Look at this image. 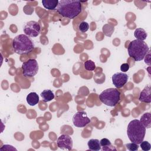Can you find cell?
<instances>
[{
    "label": "cell",
    "mask_w": 151,
    "mask_h": 151,
    "mask_svg": "<svg viewBox=\"0 0 151 151\" xmlns=\"http://www.w3.org/2000/svg\"><path fill=\"white\" fill-rule=\"evenodd\" d=\"M57 11L62 17L73 19L81 12V4L78 0H61L57 5Z\"/></svg>",
    "instance_id": "cell-1"
},
{
    "label": "cell",
    "mask_w": 151,
    "mask_h": 151,
    "mask_svg": "<svg viewBox=\"0 0 151 151\" xmlns=\"http://www.w3.org/2000/svg\"><path fill=\"white\" fill-rule=\"evenodd\" d=\"M146 134V127L139 120L134 119L130 122L127 128V134L129 140L137 145L144 139Z\"/></svg>",
    "instance_id": "cell-2"
},
{
    "label": "cell",
    "mask_w": 151,
    "mask_h": 151,
    "mask_svg": "<svg viewBox=\"0 0 151 151\" xmlns=\"http://www.w3.org/2000/svg\"><path fill=\"white\" fill-rule=\"evenodd\" d=\"M12 46L14 52L19 55L27 54L34 48L33 41L25 34H19L16 36L13 39Z\"/></svg>",
    "instance_id": "cell-3"
},
{
    "label": "cell",
    "mask_w": 151,
    "mask_h": 151,
    "mask_svg": "<svg viewBox=\"0 0 151 151\" xmlns=\"http://www.w3.org/2000/svg\"><path fill=\"white\" fill-rule=\"evenodd\" d=\"M127 51L130 57L136 61H139L144 59L149 51V48L144 41L136 39L130 42Z\"/></svg>",
    "instance_id": "cell-4"
},
{
    "label": "cell",
    "mask_w": 151,
    "mask_h": 151,
    "mask_svg": "<svg viewBox=\"0 0 151 151\" xmlns=\"http://www.w3.org/2000/svg\"><path fill=\"white\" fill-rule=\"evenodd\" d=\"M99 99L105 105L113 107L119 102L120 100V93L116 88H107L100 93Z\"/></svg>",
    "instance_id": "cell-5"
},
{
    "label": "cell",
    "mask_w": 151,
    "mask_h": 151,
    "mask_svg": "<svg viewBox=\"0 0 151 151\" xmlns=\"http://www.w3.org/2000/svg\"><path fill=\"white\" fill-rule=\"evenodd\" d=\"M21 68L24 77H33L37 74L39 67L36 60L29 59L22 63Z\"/></svg>",
    "instance_id": "cell-6"
},
{
    "label": "cell",
    "mask_w": 151,
    "mask_h": 151,
    "mask_svg": "<svg viewBox=\"0 0 151 151\" xmlns=\"http://www.w3.org/2000/svg\"><path fill=\"white\" fill-rule=\"evenodd\" d=\"M90 121L87 113L83 111H77L73 117V124L77 127H84L89 124Z\"/></svg>",
    "instance_id": "cell-7"
},
{
    "label": "cell",
    "mask_w": 151,
    "mask_h": 151,
    "mask_svg": "<svg viewBox=\"0 0 151 151\" xmlns=\"http://www.w3.org/2000/svg\"><path fill=\"white\" fill-rule=\"evenodd\" d=\"M41 27L38 22L30 21L28 22L24 27V32L25 35L31 37H37L40 32Z\"/></svg>",
    "instance_id": "cell-8"
},
{
    "label": "cell",
    "mask_w": 151,
    "mask_h": 151,
    "mask_svg": "<svg viewBox=\"0 0 151 151\" xmlns=\"http://www.w3.org/2000/svg\"><path fill=\"white\" fill-rule=\"evenodd\" d=\"M57 146L61 149L71 150L73 147V140L68 134H61L57 141Z\"/></svg>",
    "instance_id": "cell-9"
},
{
    "label": "cell",
    "mask_w": 151,
    "mask_h": 151,
    "mask_svg": "<svg viewBox=\"0 0 151 151\" xmlns=\"http://www.w3.org/2000/svg\"><path fill=\"white\" fill-rule=\"evenodd\" d=\"M128 76L123 72H117L112 76V82L113 85L117 88H120L124 86L127 82Z\"/></svg>",
    "instance_id": "cell-10"
},
{
    "label": "cell",
    "mask_w": 151,
    "mask_h": 151,
    "mask_svg": "<svg viewBox=\"0 0 151 151\" xmlns=\"http://www.w3.org/2000/svg\"><path fill=\"white\" fill-rule=\"evenodd\" d=\"M150 86H146L143 90L140 92L139 100L141 102H144L146 103H150L151 102V97H150Z\"/></svg>",
    "instance_id": "cell-11"
},
{
    "label": "cell",
    "mask_w": 151,
    "mask_h": 151,
    "mask_svg": "<svg viewBox=\"0 0 151 151\" xmlns=\"http://www.w3.org/2000/svg\"><path fill=\"white\" fill-rule=\"evenodd\" d=\"M27 101L29 106H35L40 101L39 96L35 92L29 93L26 98Z\"/></svg>",
    "instance_id": "cell-12"
},
{
    "label": "cell",
    "mask_w": 151,
    "mask_h": 151,
    "mask_svg": "<svg viewBox=\"0 0 151 151\" xmlns=\"http://www.w3.org/2000/svg\"><path fill=\"white\" fill-rule=\"evenodd\" d=\"M140 122L146 127L150 128L151 126V114L150 113H145L140 117Z\"/></svg>",
    "instance_id": "cell-13"
},
{
    "label": "cell",
    "mask_w": 151,
    "mask_h": 151,
    "mask_svg": "<svg viewBox=\"0 0 151 151\" xmlns=\"http://www.w3.org/2000/svg\"><path fill=\"white\" fill-rule=\"evenodd\" d=\"M87 145L90 150L99 151L101 149V145L98 139H91L88 141Z\"/></svg>",
    "instance_id": "cell-14"
},
{
    "label": "cell",
    "mask_w": 151,
    "mask_h": 151,
    "mask_svg": "<svg viewBox=\"0 0 151 151\" xmlns=\"http://www.w3.org/2000/svg\"><path fill=\"white\" fill-rule=\"evenodd\" d=\"M59 1L58 0H42V4L43 6L49 10H53L58 4Z\"/></svg>",
    "instance_id": "cell-15"
},
{
    "label": "cell",
    "mask_w": 151,
    "mask_h": 151,
    "mask_svg": "<svg viewBox=\"0 0 151 151\" xmlns=\"http://www.w3.org/2000/svg\"><path fill=\"white\" fill-rule=\"evenodd\" d=\"M41 96L42 101L44 102H48L54 98V94L53 92L50 90H44L41 93Z\"/></svg>",
    "instance_id": "cell-16"
},
{
    "label": "cell",
    "mask_w": 151,
    "mask_h": 151,
    "mask_svg": "<svg viewBox=\"0 0 151 151\" xmlns=\"http://www.w3.org/2000/svg\"><path fill=\"white\" fill-rule=\"evenodd\" d=\"M134 36L136 38L137 40L144 41L146 39L147 34L145 30L141 28H138L135 29L134 32Z\"/></svg>",
    "instance_id": "cell-17"
},
{
    "label": "cell",
    "mask_w": 151,
    "mask_h": 151,
    "mask_svg": "<svg viewBox=\"0 0 151 151\" xmlns=\"http://www.w3.org/2000/svg\"><path fill=\"white\" fill-rule=\"evenodd\" d=\"M84 67L85 69L87 71H93L96 68V65L94 61L92 60H88L84 62Z\"/></svg>",
    "instance_id": "cell-18"
},
{
    "label": "cell",
    "mask_w": 151,
    "mask_h": 151,
    "mask_svg": "<svg viewBox=\"0 0 151 151\" xmlns=\"http://www.w3.org/2000/svg\"><path fill=\"white\" fill-rule=\"evenodd\" d=\"M103 31L106 35L110 37L114 31V27L110 25L106 24L103 27Z\"/></svg>",
    "instance_id": "cell-19"
},
{
    "label": "cell",
    "mask_w": 151,
    "mask_h": 151,
    "mask_svg": "<svg viewBox=\"0 0 151 151\" xmlns=\"http://www.w3.org/2000/svg\"><path fill=\"white\" fill-rule=\"evenodd\" d=\"M88 28H89V25L87 22L82 21L78 25V29L82 32H85L87 31Z\"/></svg>",
    "instance_id": "cell-20"
},
{
    "label": "cell",
    "mask_w": 151,
    "mask_h": 151,
    "mask_svg": "<svg viewBox=\"0 0 151 151\" xmlns=\"http://www.w3.org/2000/svg\"><path fill=\"white\" fill-rule=\"evenodd\" d=\"M125 146L126 148L130 151H136L139 149V147L137 144L133 142L127 143L126 144Z\"/></svg>",
    "instance_id": "cell-21"
},
{
    "label": "cell",
    "mask_w": 151,
    "mask_h": 151,
    "mask_svg": "<svg viewBox=\"0 0 151 151\" xmlns=\"http://www.w3.org/2000/svg\"><path fill=\"white\" fill-rule=\"evenodd\" d=\"M140 146L143 151H148L151 149V145L147 141H142L140 143Z\"/></svg>",
    "instance_id": "cell-22"
},
{
    "label": "cell",
    "mask_w": 151,
    "mask_h": 151,
    "mask_svg": "<svg viewBox=\"0 0 151 151\" xmlns=\"http://www.w3.org/2000/svg\"><path fill=\"white\" fill-rule=\"evenodd\" d=\"M100 143L101 146H102V147L107 146L111 145L110 141L107 138H103V139H101L100 141Z\"/></svg>",
    "instance_id": "cell-23"
},
{
    "label": "cell",
    "mask_w": 151,
    "mask_h": 151,
    "mask_svg": "<svg viewBox=\"0 0 151 151\" xmlns=\"http://www.w3.org/2000/svg\"><path fill=\"white\" fill-rule=\"evenodd\" d=\"M17 150V149H15L14 147H13L11 145H3L2 146V147H1L0 150Z\"/></svg>",
    "instance_id": "cell-24"
},
{
    "label": "cell",
    "mask_w": 151,
    "mask_h": 151,
    "mask_svg": "<svg viewBox=\"0 0 151 151\" xmlns=\"http://www.w3.org/2000/svg\"><path fill=\"white\" fill-rule=\"evenodd\" d=\"M129 68H130V66H129L128 63H123L120 66V70L123 73L126 72V71H127L129 70Z\"/></svg>",
    "instance_id": "cell-25"
},
{
    "label": "cell",
    "mask_w": 151,
    "mask_h": 151,
    "mask_svg": "<svg viewBox=\"0 0 151 151\" xmlns=\"http://www.w3.org/2000/svg\"><path fill=\"white\" fill-rule=\"evenodd\" d=\"M101 150H103V151H106V150H116V149L114 146L111 145H109V146H107L102 147Z\"/></svg>",
    "instance_id": "cell-26"
}]
</instances>
